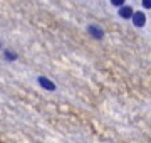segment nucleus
I'll list each match as a JSON object with an SVG mask.
<instances>
[{"label": "nucleus", "mask_w": 151, "mask_h": 143, "mask_svg": "<svg viewBox=\"0 0 151 143\" xmlns=\"http://www.w3.org/2000/svg\"><path fill=\"white\" fill-rule=\"evenodd\" d=\"M133 24H134L136 27H143L146 24V15L143 12H134V15H133Z\"/></svg>", "instance_id": "1"}, {"label": "nucleus", "mask_w": 151, "mask_h": 143, "mask_svg": "<svg viewBox=\"0 0 151 143\" xmlns=\"http://www.w3.org/2000/svg\"><path fill=\"white\" fill-rule=\"evenodd\" d=\"M133 15H134V12L129 5H123L119 9V17L121 19H133Z\"/></svg>", "instance_id": "2"}, {"label": "nucleus", "mask_w": 151, "mask_h": 143, "mask_svg": "<svg viewBox=\"0 0 151 143\" xmlns=\"http://www.w3.org/2000/svg\"><path fill=\"white\" fill-rule=\"evenodd\" d=\"M89 34L96 39H103V35H104V32L97 27V25H89Z\"/></svg>", "instance_id": "3"}, {"label": "nucleus", "mask_w": 151, "mask_h": 143, "mask_svg": "<svg viewBox=\"0 0 151 143\" xmlns=\"http://www.w3.org/2000/svg\"><path fill=\"white\" fill-rule=\"evenodd\" d=\"M39 84L45 89H55V84H52L47 77H39Z\"/></svg>", "instance_id": "4"}, {"label": "nucleus", "mask_w": 151, "mask_h": 143, "mask_svg": "<svg viewBox=\"0 0 151 143\" xmlns=\"http://www.w3.org/2000/svg\"><path fill=\"white\" fill-rule=\"evenodd\" d=\"M111 4H113L114 7H119V9H121V7L124 5V0H111Z\"/></svg>", "instance_id": "5"}, {"label": "nucleus", "mask_w": 151, "mask_h": 143, "mask_svg": "<svg viewBox=\"0 0 151 143\" xmlns=\"http://www.w3.org/2000/svg\"><path fill=\"white\" fill-rule=\"evenodd\" d=\"M143 7L145 9H151V0H143Z\"/></svg>", "instance_id": "6"}, {"label": "nucleus", "mask_w": 151, "mask_h": 143, "mask_svg": "<svg viewBox=\"0 0 151 143\" xmlns=\"http://www.w3.org/2000/svg\"><path fill=\"white\" fill-rule=\"evenodd\" d=\"M5 56H7V59H15V54H12V52H9V51L5 52Z\"/></svg>", "instance_id": "7"}]
</instances>
